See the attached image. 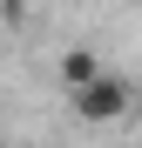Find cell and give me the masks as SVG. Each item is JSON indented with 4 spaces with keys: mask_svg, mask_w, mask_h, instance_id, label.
<instances>
[{
    "mask_svg": "<svg viewBox=\"0 0 142 148\" xmlns=\"http://www.w3.org/2000/svg\"><path fill=\"white\" fill-rule=\"evenodd\" d=\"M0 7H7L14 20H27V14H34V0H0Z\"/></svg>",
    "mask_w": 142,
    "mask_h": 148,
    "instance_id": "3957f363",
    "label": "cell"
},
{
    "mask_svg": "<svg viewBox=\"0 0 142 148\" xmlns=\"http://www.w3.org/2000/svg\"><path fill=\"white\" fill-rule=\"evenodd\" d=\"M54 74H61V88L75 94V88H88L95 74H102V54H95V47H68V54L54 61Z\"/></svg>",
    "mask_w": 142,
    "mask_h": 148,
    "instance_id": "7a4b0ae2",
    "label": "cell"
},
{
    "mask_svg": "<svg viewBox=\"0 0 142 148\" xmlns=\"http://www.w3.org/2000/svg\"><path fill=\"white\" fill-rule=\"evenodd\" d=\"M68 101H75V121H81V128H115V121H129V114H135V88L122 81V74H108V67H102L88 88L68 94Z\"/></svg>",
    "mask_w": 142,
    "mask_h": 148,
    "instance_id": "6da1fadb",
    "label": "cell"
}]
</instances>
